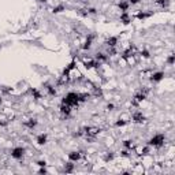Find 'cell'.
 <instances>
[{
    "mask_svg": "<svg viewBox=\"0 0 175 175\" xmlns=\"http://www.w3.org/2000/svg\"><path fill=\"white\" fill-rule=\"evenodd\" d=\"M167 63H168L170 66H172V63H174V55H170V57H168V60H167Z\"/></svg>",
    "mask_w": 175,
    "mask_h": 175,
    "instance_id": "10",
    "label": "cell"
},
{
    "mask_svg": "<svg viewBox=\"0 0 175 175\" xmlns=\"http://www.w3.org/2000/svg\"><path fill=\"white\" fill-rule=\"evenodd\" d=\"M163 77H164V72H154V74H152V77H150V81L152 82H159V81L163 79Z\"/></svg>",
    "mask_w": 175,
    "mask_h": 175,
    "instance_id": "4",
    "label": "cell"
},
{
    "mask_svg": "<svg viewBox=\"0 0 175 175\" xmlns=\"http://www.w3.org/2000/svg\"><path fill=\"white\" fill-rule=\"evenodd\" d=\"M36 124H37V120H36V119H29L27 122H25V126H26V127H29V129H33Z\"/></svg>",
    "mask_w": 175,
    "mask_h": 175,
    "instance_id": "7",
    "label": "cell"
},
{
    "mask_svg": "<svg viewBox=\"0 0 175 175\" xmlns=\"http://www.w3.org/2000/svg\"><path fill=\"white\" fill-rule=\"evenodd\" d=\"M105 44L109 46V48H113V46L118 44V37H109L105 40Z\"/></svg>",
    "mask_w": 175,
    "mask_h": 175,
    "instance_id": "5",
    "label": "cell"
},
{
    "mask_svg": "<svg viewBox=\"0 0 175 175\" xmlns=\"http://www.w3.org/2000/svg\"><path fill=\"white\" fill-rule=\"evenodd\" d=\"M145 116L142 115V112H134L133 115V122H135V123H142L144 122Z\"/></svg>",
    "mask_w": 175,
    "mask_h": 175,
    "instance_id": "3",
    "label": "cell"
},
{
    "mask_svg": "<svg viewBox=\"0 0 175 175\" xmlns=\"http://www.w3.org/2000/svg\"><path fill=\"white\" fill-rule=\"evenodd\" d=\"M72 167H74V164H72V163H68V164L66 165V172H71Z\"/></svg>",
    "mask_w": 175,
    "mask_h": 175,
    "instance_id": "9",
    "label": "cell"
},
{
    "mask_svg": "<svg viewBox=\"0 0 175 175\" xmlns=\"http://www.w3.org/2000/svg\"><path fill=\"white\" fill-rule=\"evenodd\" d=\"M45 141H46V135H45V134H41V135H38V137H37V142H38L40 145L45 144Z\"/></svg>",
    "mask_w": 175,
    "mask_h": 175,
    "instance_id": "8",
    "label": "cell"
},
{
    "mask_svg": "<svg viewBox=\"0 0 175 175\" xmlns=\"http://www.w3.org/2000/svg\"><path fill=\"white\" fill-rule=\"evenodd\" d=\"M23 154H25V149L23 148H14V149L11 150V157H14L16 160H21L23 157Z\"/></svg>",
    "mask_w": 175,
    "mask_h": 175,
    "instance_id": "2",
    "label": "cell"
},
{
    "mask_svg": "<svg viewBox=\"0 0 175 175\" xmlns=\"http://www.w3.org/2000/svg\"><path fill=\"white\" fill-rule=\"evenodd\" d=\"M68 159L71 160V161H78V160L81 159V153L79 152H71V153L68 154Z\"/></svg>",
    "mask_w": 175,
    "mask_h": 175,
    "instance_id": "6",
    "label": "cell"
},
{
    "mask_svg": "<svg viewBox=\"0 0 175 175\" xmlns=\"http://www.w3.org/2000/svg\"><path fill=\"white\" fill-rule=\"evenodd\" d=\"M127 1H129V4H137L139 0H127Z\"/></svg>",
    "mask_w": 175,
    "mask_h": 175,
    "instance_id": "11",
    "label": "cell"
},
{
    "mask_svg": "<svg viewBox=\"0 0 175 175\" xmlns=\"http://www.w3.org/2000/svg\"><path fill=\"white\" fill-rule=\"evenodd\" d=\"M164 135H161V134H157V135H154L153 138H150L149 141V145L150 146H154V148H161L163 145H164Z\"/></svg>",
    "mask_w": 175,
    "mask_h": 175,
    "instance_id": "1",
    "label": "cell"
}]
</instances>
